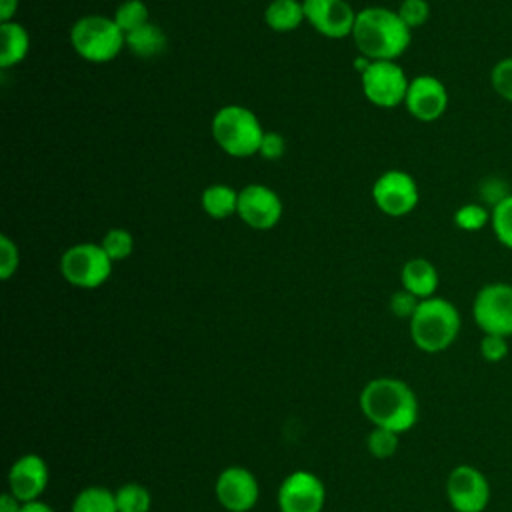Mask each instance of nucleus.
Here are the masks:
<instances>
[{"instance_id":"1","label":"nucleus","mask_w":512,"mask_h":512,"mask_svg":"<svg viewBox=\"0 0 512 512\" xmlns=\"http://www.w3.org/2000/svg\"><path fill=\"white\" fill-rule=\"evenodd\" d=\"M362 414L378 428L402 434L418 420V398L398 378H374L360 392Z\"/></svg>"},{"instance_id":"2","label":"nucleus","mask_w":512,"mask_h":512,"mask_svg":"<svg viewBox=\"0 0 512 512\" xmlns=\"http://www.w3.org/2000/svg\"><path fill=\"white\" fill-rule=\"evenodd\" d=\"M352 38L362 56L370 60H396L410 46L412 30L398 12L370 6L356 14Z\"/></svg>"},{"instance_id":"3","label":"nucleus","mask_w":512,"mask_h":512,"mask_svg":"<svg viewBox=\"0 0 512 512\" xmlns=\"http://www.w3.org/2000/svg\"><path fill=\"white\" fill-rule=\"evenodd\" d=\"M460 326L462 318L458 308L442 296H432L420 300L412 314L410 338L422 352L438 354L454 344L460 334Z\"/></svg>"},{"instance_id":"4","label":"nucleus","mask_w":512,"mask_h":512,"mask_svg":"<svg viewBox=\"0 0 512 512\" xmlns=\"http://www.w3.org/2000/svg\"><path fill=\"white\" fill-rule=\"evenodd\" d=\"M212 136L226 154L248 158L260 150L264 130L252 110L240 104H228L214 114Z\"/></svg>"},{"instance_id":"5","label":"nucleus","mask_w":512,"mask_h":512,"mask_svg":"<svg viewBox=\"0 0 512 512\" xmlns=\"http://www.w3.org/2000/svg\"><path fill=\"white\" fill-rule=\"evenodd\" d=\"M70 42L80 58L94 64H104L118 56L126 44V34L118 28L114 18L84 16L74 22Z\"/></svg>"},{"instance_id":"6","label":"nucleus","mask_w":512,"mask_h":512,"mask_svg":"<svg viewBox=\"0 0 512 512\" xmlns=\"http://www.w3.org/2000/svg\"><path fill=\"white\" fill-rule=\"evenodd\" d=\"M60 272L64 280L76 288H98L112 274V258L98 244H74L62 254Z\"/></svg>"},{"instance_id":"7","label":"nucleus","mask_w":512,"mask_h":512,"mask_svg":"<svg viewBox=\"0 0 512 512\" xmlns=\"http://www.w3.org/2000/svg\"><path fill=\"white\" fill-rule=\"evenodd\" d=\"M472 316L482 334L512 336V284L488 282L484 284L472 302Z\"/></svg>"},{"instance_id":"8","label":"nucleus","mask_w":512,"mask_h":512,"mask_svg":"<svg viewBox=\"0 0 512 512\" xmlns=\"http://www.w3.org/2000/svg\"><path fill=\"white\" fill-rule=\"evenodd\" d=\"M360 80L364 96L378 108H396L406 100L410 80L394 60H372Z\"/></svg>"},{"instance_id":"9","label":"nucleus","mask_w":512,"mask_h":512,"mask_svg":"<svg viewBox=\"0 0 512 512\" xmlns=\"http://www.w3.org/2000/svg\"><path fill=\"white\" fill-rule=\"evenodd\" d=\"M446 496L454 512H484L490 502V482L478 468L458 464L446 478Z\"/></svg>"},{"instance_id":"10","label":"nucleus","mask_w":512,"mask_h":512,"mask_svg":"<svg viewBox=\"0 0 512 512\" xmlns=\"http://www.w3.org/2000/svg\"><path fill=\"white\" fill-rule=\"evenodd\" d=\"M372 198L386 216H406L410 214L418 200H420V190L416 180L404 172V170H388L380 174L372 186Z\"/></svg>"},{"instance_id":"11","label":"nucleus","mask_w":512,"mask_h":512,"mask_svg":"<svg viewBox=\"0 0 512 512\" xmlns=\"http://www.w3.org/2000/svg\"><path fill=\"white\" fill-rule=\"evenodd\" d=\"M324 502V482L308 470H296L288 474L278 488L280 512H322Z\"/></svg>"},{"instance_id":"12","label":"nucleus","mask_w":512,"mask_h":512,"mask_svg":"<svg viewBox=\"0 0 512 512\" xmlns=\"http://www.w3.org/2000/svg\"><path fill=\"white\" fill-rule=\"evenodd\" d=\"M216 500L228 512H248L256 506L260 486L256 476L242 466H228L216 478Z\"/></svg>"},{"instance_id":"13","label":"nucleus","mask_w":512,"mask_h":512,"mask_svg":"<svg viewBox=\"0 0 512 512\" xmlns=\"http://www.w3.org/2000/svg\"><path fill=\"white\" fill-rule=\"evenodd\" d=\"M404 106L416 120L434 122L448 108V90L440 78L420 74L410 80Z\"/></svg>"},{"instance_id":"14","label":"nucleus","mask_w":512,"mask_h":512,"mask_svg":"<svg viewBox=\"0 0 512 512\" xmlns=\"http://www.w3.org/2000/svg\"><path fill=\"white\" fill-rule=\"evenodd\" d=\"M250 228L268 230L278 224L282 216V202L278 194L264 184H248L238 194V212Z\"/></svg>"},{"instance_id":"15","label":"nucleus","mask_w":512,"mask_h":512,"mask_svg":"<svg viewBox=\"0 0 512 512\" xmlns=\"http://www.w3.org/2000/svg\"><path fill=\"white\" fill-rule=\"evenodd\" d=\"M302 6L306 20L316 32L328 38H344L352 34L356 12L346 0H304Z\"/></svg>"},{"instance_id":"16","label":"nucleus","mask_w":512,"mask_h":512,"mask_svg":"<svg viewBox=\"0 0 512 512\" xmlns=\"http://www.w3.org/2000/svg\"><path fill=\"white\" fill-rule=\"evenodd\" d=\"M48 464L38 454L20 456L8 470V492L22 504L38 500L48 486Z\"/></svg>"},{"instance_id":"17","label":"nucleus","mask_w":512,"mask_h":512,"mask_svg":"<svg viewBox=\"0 0 512 512\" xmlns=\"http://www.w3.org/2000/svg\"><path fill=\"white\" fill-rule=\"evenodd\" d=\"M400 280H402V288L412 292L420 300L436 296V290H438V284H440V276H438L436 266L426 258L408 260L402 266Z\"/></svg>"},{"instance_id":"18","label":"nucleus","mask_w":512,"mask_h":512,"mask_svg":"<svg viewBox=\"0 0 512 512\" xmlns=\"http://www.w3.org/2000/svg\"><path fill=\"white\" fill-rule=\"evenodd\" d=\"M30 48L28 30L18 22L0 24V66L10 68L22 62Z\"/></svg>"},{"instance_id":"19","label":"nucleus","mask_w":512,"mask_h":512,"mask_svg":"<svg viewBox=\"0 0 512 512\" xmlns=\"http://www.w3.org/2000/svg\"><path fill=\"white\" fill-rule=\"evenodd\" d=\"M304 18V6L298 0H272L264 12L268 28L276 32L296 30Z\"/></svg>"},{"instance_id":"20","label":"nucleus","mask_w":512,"mask_h":512,"mask_svg":"<svg viewBox=\"0 0 512 512\" xmlns=\"http://www.w3.org/2000/svg\"><path fill=\"white\" fill-rule=\"evenodd\" d=\"M126 46L140 58H154L166 50V34L152 22L126 34Z\"/></svg>"},{"instance_id":"21","label":"nucleus","mask_w":512,"mask_h":512,"mask_svg":"<svg viewBox=\"0 0 512 512\" xmlns=\"http://www.w3.org/2000/svg\"><path fill=\"white\" fill-rule=\"evenodd\" d=\"M238 194L232 186L226 184H212L202 192V208L208 216L222 220L238 212Z\"/></svg>"},{"instance_id":"22","label":"nucleus","mask_w":512,"mask_h":512,"mask_svg":"<svg viewBox=\"0 0 512 512\" xmlns=\"http://www.w3.org/2000/svg\"><path fill=\"white\" fill-rule=\"evenodd\" d=\"M70 512H118L116 494L106 486H86L72 500Z\"/></svg>"},{"instance_id":"23","label":"nucleus","mask_w":512,"mask_h":512,"mask_svg":"<svg viewBox=\"0 0 512 512\" xmlns=\"http://www.w3.org/2000/svg\"><path fill=\"white\" fill-rule=\"evenodd\" d=\"M118 512H150L152 496L148 488L138 482H126L116 492Z\"/></svg>"},{"instance_id":"24","label":"nucleus","mask_w":512,"mask_h":512,"mask_svg":"<svg viewBox=\"0 0 512 512\" xmlns=\"http://www.w3.org/2000/svg\"><path fill=\"white\" fill-rule=\"evenodd\" d=\"M492 210L482 202H466L454 212V224L464 232H480L490 226Z\"/></svg>"},{"instance_id":"25","label":"nucleus","mask_w":512,"mask_h":512,"mask_svg":"<svg viewBox=\"0 0 512 512\" xmlns=\"http://www.w3.org/2000/svg\"><path fill=\"white\" fill-rule=\"evenodd\" d=\"M114 22L118 24V28L128 34L140 26H144L148 20V8L142 0H124L114 14Z\"/></svg>"},{"instance_id":"26","label":"nucleus","mask_w":512,"mask_h":512,"mask_svg":"<svg viewBox=\"0 0 512 512\" xmlns=\"http://www.w3.org/2000/svg\"><path fill=\"white\" fill-rule=\"evenodd\" d=\"M490 228H492L496 240L504 248L512 250V194L492 208Z\"/></svg>"},{"instance_id":"27","label":"nucleus","mask_w":512,"mask_h":512,"mask_svg":"<svg viewBox=\"0 0 512 512\" xmlns=\"http://www.w3.org/2000/svg\"><path fill=\"white\" fill-rule=\"evenodd\" d=\"M104 252L114 260H124L126 256L132 254V248H134V238L128 230L124 228H112L106 232V236L102 238V244Z\"/></svg>"},{"instance_id":"28","label":"nucleus","mask_w":512,"mask_h":512,"mask_svg":"<svg viewBox=\"0 0 512 512\" xmlns=\"http://www.w3.org/2000/svg\"><path fill=\"white\" fill-rule=\"evenodd\" d=\"M398 436L400 434H396L392 430L374 426L366 438V448L374 458H382V460L390 458L398 450Z\"/></svg>"},{"instance_id":"29","label":"nucleus","mask_w":512,"mask_h":512,"mask_svg":"<svg viewBox=\"0 0 512 512\" xmlns=\"http://www.w3.org/2000/svg\"><path fill=\"white\" fill-rule=\"evenodd\" d=\"M490 86L502 100L512 104V56H504L492 66Z\"/></svg>"},{"instance_id":"30","label":"nucleus","mask_w":512,"mask_h":512,"mask_svg":"<svg viewBox=\"0 0 512 512\" xmlns=\"http://www.w3.org/2000/svg\"><path fill=\"white\" fill-rule=\"evenodd\" d=\"M510 194H512V190H510L508 182L504 178H500V176H488L478 186V198H480L478 202L486 204L490 210L496 204H500L504 198H508Z\"/></svg>"},{"instance_id":"31","label":"nucleus","mask_w":512,"mask_h":512,"mask_svg":"<svg viewBox=\"0 0 512 512\" xmlns=\"http://www.w3.org/2000/svg\"><path fill=\"white\" fill-rule=\"evenodd\" d=\"M396 12L404 20V24L410 30H414V28H420V26H424L428 22V18H430V4H428V0H402L400 8Z\"/></svg>"},{"instance_id":"32","label":"nucleus","mask_w":512,"mask_h":512,"mask_svg":"<svg viewBox=\"0 0 512 512\" xmlns=\"http://www.w3.org/2000/svg\"><path fill=\"white\" fill-rule=\"evenodd\" d=\"M480 356L486 362H500L508 356V338L498 334H484L480 340Z\"/></svg>"},{"instance_id":"33","label":"nucleus","mask_w":512,"mask_h":512,"mask_svg":"<svg viewBox=\"0 0 512 512\" xmlns=\"http://www.w3.org/2000/svg\"><path fill=\"white\" fill-rule=\"evenodd\" d=\"M20 256H18V246L6 236H0V278L8 280L16 268H18Z\"/></svg>"},{"instance_id":"34","label":"nucleus","mask_w":512,"mask_h":512,"mask_svg":"<svg viewBox=\"0 0 512 512\" xmlns=\"http://www.w3.org/2000/svg\"><path fill=\"white\" fill-rule=\"evenodd\" d=\"M418 304H420V298H416L412 292H408L404 288L394 292L392 298H390V310L398 318H408L410 320L412 314L416 312Z\"/></svg>"},{"instance_id":"35","label":"nucleus","mask_w":512,"mask_h":512,"mask_svg":"<svg viewBox=\"0 0 512 512\" xmlns=\"http://www.w3.org/2000/svg\"><path fill=\"white\" fill-rule=\"evenodd\" d=\"M284 148H286V142H284L282 134H278V132H264V138L260 142V150L258 152L266 160H278L284 154Z\"/></svg>"},{"instance_id":"36","label":"nucleus","mask_w":512,"mask_h":512,"mask_svg":"<svg viewBox=\"0 0 512 512\" xmlns=\"http://www.w3.org/2000/svg\"><path fill=\"white\" fill-rule=\"evenodd\" d=\"M22 502L12 494V492H4L0 496V512H20Z\"/></svg>"},{"instance_id":"37","label":"nucleus","mask_w":512,"mask_h":512,"mask_svg":"<svg viewBox=\"0 0 512 512\" xmlns=\"http://www.w3.org/2000/svg\"><path fill=\"white\" fill-rule=\"evenodd\" d=\"M18 0H0V20L10 22V18L16 14Z\"/></svg>"},{"instance_id":"38","label":"nucleus","mask_w":512,"mask_h":512,"mask_svg":"<svg viewBox=\"0 0 512 512\" xmlns=\"http://www.w3.org/2000/svg\"><path fill=\"white\" fill-rule=\"evenodd\" d=\"M20 512H54V510H52L46 502H42V500H34V502H26V504H22Z\"/></svg>"},{"instance_id":"39","label":"nucleus","mask_w":512,"mask_h":512,"mask_svg":"<svg viewBox=\"0 0 512 512\" xmlns=\"http://www.w3.org/2000/svg\"><path fill=\"white\" fill-rule=\"evenodd\" d=\"M370 62H372L370 58H366V56H358V58L354 60V68H356V70L362 74V72H364V70L370 66Z\"/></svg>"}]
</instances>
